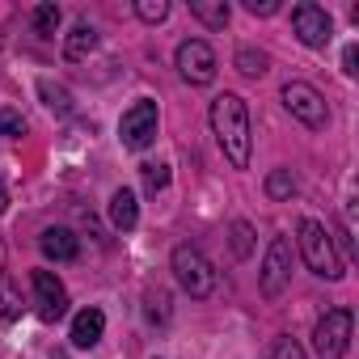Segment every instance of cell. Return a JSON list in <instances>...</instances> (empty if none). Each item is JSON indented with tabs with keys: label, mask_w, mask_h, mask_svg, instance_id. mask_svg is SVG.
<instances>
[{
	"label": "cell",
	"mask_w": 359,
	"mask_h": 359,
	"mask_svg": "<svg viewBox=\"0 0 359 359\" xmlns=\"http://www.w3.org/2000/svg\"><path fill=\"white\" fill-rule=\"evenodd\" d=\"M212 131H216V140H220L229 165H233V169H245V165H250V144H254L245 97L220 93V97L212 102Z\"/></svg>",
	"instance_id": "6da1fadb"
},
{
	"label": "cell",
	"mask_w": 359,
	"mask_h": 359,
	"mask_svg": "<svg viewBox=\"0 0 359 359\" xmlns=\"http://www.w3.org/2000/svg\"><path fill=\"white\" fill-rule=\"evenodd\" d=\"M296 245H300V258H304V266H309L313 275H321V279H330V283L346 275V266H342V258H338V245H334V237L325 233V224L300 220Z\"/></svg>",
	"instance_id": "7a4b0ae2"
},
{
	"label": "cell",
	"mask_w": 359,
	"mask_h": 359,
	"mask_svg": "<svg viewBox=\"0 0 359 359\" xmlns=\"http://www.w3.org/2000/svg\"><path fill=\"white\" fill-rule=\"evenodd\" d=\"M169 266H173V279H177V287H182L187 296L208 300V296L216 292V266H212L195 245H177L173 258H169Z\"/></svg>",
	"instance_id": "3957f363"
},
{
	"label": "cell",
	"mask_w": 359,
	"mask_h": 359,
	"mask_svg": "<svg viewBox=\"0 0 359 359\" xmlns=\"http://www.w3.org/2000/svg\"><path fill=\"white\" fill-rule=\"evenodd\" d=\"M351 330H355L351 309H330V313L317 321V330H313V351H317V359H342L346 346H351Z\"/></svg>",
	"instance_id": "277c9868"
},
{
	"label": "cell",
	"mask_w": 359,
	"mask_h": 359,
	"mask_svg": "<svg viewBox=\"0 0 359 359\" xmlns=\"http://www.w3.org/2000/svg\"><path fill=\"white\" fill-rule=\"evenodd\" d=\"M156 123H161L156 102H152V97H140L131 110H123V123H118V140H123V148L144 152V148L156 140Z\"/></svg>",
	"instance_id": "5b68a950"
},
{
	"label": "cell",
	"mask_w": 359,
	"mask_h": 359,
	"mask_svg": "<svg viewBox=\"0 0 359 359\" xmlns=\"http://www.w3.org/2000/svg\"><path fill=\"white\" fill-rule=\"evenodd\" d=\"M283 106L292 110V118H300L304 127H325V118H330V110H325V97L309 85V81H287L283 85Z\"/></svg>",
	"instance_id": "8992f818"
},
{
	"label": "cell",
	"mask_w": 359,
	"mask_h": 359,
	"mask_svg": "<svg viewBox=\"0 0 359 359\" xmlns=\"http://www.w3.org/2000/svg\"><path fill=\"white\" fill-rule=\"evenodd\" d=\"M292 30H296V39H300L304 47H313V51H321V47L334 39L330 13H325L321 5H313V0H304V5L292 9Z\"/></svg>",
	"instance_id": "52a82bcc"
},
{
	"label": "cell",
	"mask_w": 359,
	"mask_h": 359,
	"mask_svg": "<svg viewBox=\"0 0 359 359\" xmlns=\"http://www.w3.org/2000/svg\"><path fill=\"white\" fill-rule=\"evenodd\" d=\"M287 279H292V245H287V237H271L266 258H262V275H258L262 296H271V300L283 296Z\"/></svg>",
	"instance_id": "ba28073f"
},
{
	"label": "cell",
	"mask_w": 359,
	"mask_h": 359,
	"mask_svg": "<svg viewBox=\"0 0 359 359\" xmlns=\"http://www.w3.org/2000/svg\"><path fill=\"white\" fill-rule=\"evenodd\" d=\"M177 72L191 85H212L216 81V51L203 39H187L177 47Z\"/></svg>",
	"instance_id": "9c48e42d"
},
{
	"label": "cell",
	"mask_w": 359,
	"mask_h": 359,
	"mask_svg": "<svg viewBox=\"0 0 359 359\" xmlns=\"http://www.w3.org/2000/svg\"><path fill=\"white\" fill-rule=\"evenodd\" d=\"M30 283H34V309H39V317L43 321H60L68 313V287L51 271H34Z\"/></svg>",
	"instance_id": "30bf717a"
},
{
	"label": "cell",
	"mask_w": 359,
	"mask_h": 359,
	"mask_svg": "<svg viewBox=\"0 0 359 359\" xmlns=\"http://www.w3.org/2000/svg\"><path fill=\"white\" fill-rule=\"evenodd\" d=\"M39 250H43L47 258H55V262H72V258L81 254V241H76V233H72V229H64V224H51V229H43V237H39Z\"/></svg>",
	"instance_id": "8fae6325"
},
{
	"label": "cell",
	"mask_w": 359,
	"mask_h": 359,
	"mask_svg": "<svg viewBox=\"0 0 359 359\" xmlns=\"http://www.w3.org/2000/svg\"><path fill=\"white\" fill-rule=\"evenodd\" d=\"M106 330V313L102 309H81L72 317V346H97Z\"/></svg>",
	"instance_id": "7c38bea8"
},
{
	"label": "cell",
	"mask_w": 359,
	"mask_h": 359,
	"mask_svg": "<svg viewBox=\"0 0 359 359\" xmlns=\"http://www.w3.org/2000/svg\"><path fill=\"white\" fill-rule=\"evenodd\" d=\"M110 224H114L118 233H131V229L140 224V203H135V195H131L127 187L110 195Z\"/></svg>",
	"instance_id": "4fadbf2b"
},
{
	"label": "cell",
	"mask_w": 359,
	"mask_h": 359,
	"mask_svg": "<svg viewBox=\"0 0 359 359\" xmlns=\"http://www.w3.org/2000/svg\"><path fill=\"white\" fill-rule=\"evenodd\" d=\"M93 47H97V30H93L89 22H76L72 34L64 39V60H68V64H81Z\"/></svg>",
	"instance_id": "5bb4252c"
},
{
	"label": "cell",
	"mask_w": 359,
	"mask_h": 359,
	"mask_svg": "<svg viewBox=\"0 0 359 359\" xmlns=\"http://www.w3.org/2000/svg\"><path fill=\"white\" fill-rule=\"evenodd\" d=\"M22 317V287L13 283L9 271H0V321H18Z\"/></svg>",
	"instance_id": "9a60e30c"
},
{
	"label": "cell",
	"mask_w": 359,
	"mask_h": 359,
	"mask_svg": "<svg viewBox=\"0 0 359 359\" xmlns=\"http://www.w3.org/2000/svg\"><path fill=\"white\" fill-rule=\"evenodd\" d=\"M39 97H43V106H47L51 114H60V118H64V114H72V93H68L64 85L47 81V76L39 81Z\"/></svg>",
	"instance_id": "2e32d148"
},
{
	"label": "cell",
	"mask_w": 359,
	"mask_h": 359,
	"mask_svg": "<svg viewBox=\"0 0 359 359\" xmlns=\"http://www.w3.org/2000/svg\"><path fill=\"white\" fill-rule=\"evenodd\" d=\"M191 13L203 26H212V30H224L229 26V5H224V0H191Z\"/></svg>",
	"instance_id": "e0dca14e"
},
{
	"label": "cell",
	"mask_w": 359,
	"mask_h": 359,
	"mask_svg": "<svg viewBox=\"0 0 359 359\" xmlns=\"http://www.w3.org/2000/svg\"><path fill=\"white\" fill-rule=\"evenodd\" d=\"M60 22H64V9L55 5V0H43V5L34 9V34H43V39H51L60 30Z\"/></svg>",
	"instance_id": "ac0fdd59"
},
{
	"label": "cell",
	"mask_w": 359,
	"mask_h": 359,
	"mask_svg": "<svg viewBox=\"0 0 359 359\" xmlns=\"http://www.w3.org/2000/svg\"><path fill=\"white\" fill-rule=\"evenodd\" d=\"M266 195H271L275 203L296 195V177H292V169H271V173H266Z\"/></svg>",
	"instance_id": "d6986e66"
},
{
	"label": "cell",
	"mask_w": 359,
	"mask_h": 359,
	"mask_svg": "<svg viewBox=\"0 0 359 359\" xmlns=\"http://www.w3.org/2000/svg\"><path fill=\"white\" fill-rule=\"evenodd\" d=\"M140 177H144V191L148 195H156V191H165L169 187V165H140Z\"/></svg>",
	"instance_id": "ffe728a7"
},
{
	"label": "cell",
	"mask_w": 359,
	"mask_h": 359,
	"mask_svg": "<svg viewBox=\"0 0 359 359\" xmlns=\"http://www.w3.org/2000/svg\"><path fill=\"white\" fill-rule=\"evenodd\" d=\"M266 64H271V60H266L262 51H254V47H241V51H237V72H245V76H262Z\"/></svg>",
	"instance_id": "44dd1931"
},
{
	"label": "cell",
	"mask_w": 359,
	"mask_h": 359,
	"mask_svg": "<svg viewBox=\"0 0 359 359\" xmlns=\"http://www.w3.org/2000/svg\"><path fill=\"white\" fill-rule=\"evenodd\" d=\"M135 18L148 22V26L165 22V18H169V0H135Z\"/></svg>",
	"instance_id": "7402d4cb"
},
{
	"label": "cell",
	"mask_w": 359,
	"mask_h": 359,
	"mask_svg": "<svg viewBox=\"0 0 359 359\" xmlns=\"http://www.w3.org/2000/svg\"><path fill=\"white\" fill-rule=\"evenodd\" d=\"M26 131V118H22V110H13V106H0V135L5 140H13V135H22Z\"/></svg>",
	"instance_id": "603a6c76"
},
{
	"label": "cell",
	"mask_w": 359,
	"mask_h": 359,
	"mask_svg": "<svg viewBox=\"0 0 359 359\" xmlns=\"http://www.w3.org/2000/svg\"><path fill=\"white\" fill-rule=\"evenodd\" d=\"M250 250H254V229L245 220H237L233 224V254L237 258H250Z\"/></svg>",
	"instance_id": "cb8c5ba5"
},
{
	"label": "cell",
	"mask_w": 359,
	"mask_h": 359,
	"mask_svg": "<svg viewBox=\"0 0 359 359\" xmlns=\"http://www.w3.org/2000/svg\"><path fill=\"white\" fill-rule=\"evenodd\" d=\"M144 304H148V309H144V313H148V321H169V296H165L161 287H156V292H148V296H144Z\"/></svg>",
	"instance_id": "d4e9b609"
},
{
	"label": "cell",
	"mask_w": 359,
	"mask_h": 359,
	"mask_svg": "<svg viewBox=\"0 0 359 359\" xmlns=\"http://www.w3.org/2000/svg\"><path fill=\"white\" fill-rule=\"evenodd\" d=\"M271 359H309V355L300 351L296 338H275V355H271Z\"/></svg>",
	"instance_id": "484cf974"
},
{
	"label": "cell",
	"mask_w": 359,
	"mask_h": 359,
	"mask_svg": "<svg viewBox=\"0 0 359 359\" xmlns=\"http://www.w3.org/2000/svg\"><path fill=\"white\" fill-rule=\"evenodd\" d=\"M245 13H254V18H271V13H279V0H245Z\"/></svg>",
	"instance_id": "4316f807"
},
{
	"label": "cell",
	"mask_w": 359,
	"mask_h": 359,
	"mask_svg": "<svg viewBox=\"0 0 359 359\" xmlns=\"http://www.w3.org/2000/svg\"><path fill=\"white\" fill-rule=\"evenodd\" d=\"M355 64H359V47L351 43V47L342 51V72H346V76H355Z\"/></svg>",
	"instance_id": "83f0119b"
},
{
	"label": "cell",
	"mask_w": 359,
	"mask_h": 359,
	"mask_svg": "<svg viewBox=\"0 0 359 359\" xmlns=\"http://www.w3.org/2000/svg\"><path fill=\"white\" fill-rule=\"evenodd\" d=\"M0 212H9V187H5V173H0Z\"/></svg>",
	"instance_id": "f1b7e54d"
},
{
	"label": "cell",
	"mask_w": 359,
	"mask_h": 359,
	"mask_svg": "<svg viewBox=\"0 0 359 359\" xmlns=\"http://www.w3.org/2000/svg\"><path fill=\"white\" fill-rule=\"evenodd\" d=\"M51 359H68V351H55V355H51Z\"/></svg>",
	"instance_id": "f546056e"
}]
</instances>
